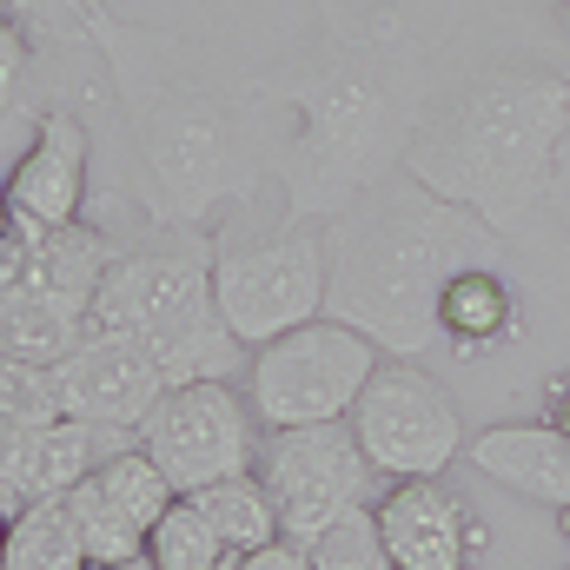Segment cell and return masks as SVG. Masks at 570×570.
<instances>
[{"label": "cell", "mask_w": 570, "mask_h": 570, "mask_svg": "<svg viewBox=\"0 0 570 570\" xmlns=\"http://www.w3.org/2000/svg\"><path fill=\"white\" fill-rule=\"evenodd\" d=\"M107 94L127 127V186L140 226L219 233L259 186H273V114L266 87L226 73L193 40H166L114 20H87Z\"/></svg>", "instance_id": "6da1fadb"}, {"label": "cell", "mask_w": 570, "mask_h": 570, "mask_svg": "<svg viewBox=\"0 0 570 570\" xmlns=\"http://www.w3.org/2000/svg\"><path fill=\"white\" fill-rule=\"evenodd\" d=\"M273 114V179L285 219H338L358 193L405 173V146L425 114V80L392 27L318 20L266 87Z\"/></svg>", "instance_id": "7a4b0ae2"}, {"label": "cell", "mask_w": 570, "mask_h": 570, "mask_svg": "<svg viewBox=\"0 0 570 570\" xmlns=\"http://www.w3.org/2000/svg\"><path fill=\"white\" fill-rule=\"evenodd\" d=\"M325 318L365 332L385 358L438 352V298L464 266L504 259L511 239H498L464 206L425 193L412 173L379 179L358 193L338 219H325Z\"/></svg>", "instance_id": "3957f363"}, {"label": "cell", "mask_w": 570, "mask_h": 570, "mask_svg": "<svg viewBox=\"0 0 570 570\" xmlns=\"http://www.w3.org/2000/svg\"><path fill=\"white\" fill-rule=\"evenodd\" d=\"M570 134V73L558 67H484L444 94H431L405 173L484 219L498 239H511L524 219L544 213L558 146Z\"/></svg>", "instance_id": "277c9868"}, {"label": "cell", "mask_w": 570, "mask_h": 570, "mask_svg": "<svg viewBox=\"0 0 570 570\" xmlns=\"http://www.w3.org/2000/svg\"><path fill=\"white\" fill-rule=\"evenodd\" d=\"M325 226L285 219L266 233H213V305L226 332L259 352L285 332L325 318Z\"/></svg>", "instance_id": "5b68a950"}, {"label": "cell", "mask_w": 570, "mask_h": 570, "mask_svg": "<svg viewBox=\"0 0 570 570\" xmlns=\"http://www.w3.org/2000/svg\"><path fill=\"white\" fill-rule=\"evenodd\" d=\"M206 318H219V305H213V233L153 226V233H134L114 246L107 279L94 292V332H127L146 352H159Z\"/></svg>", "instance_id": "8992f818"}, {"label": "cell", "mask_w": 570, "mask_h": 570, "mask_svg": "<svg viewBox=\"0 0 570 570\" xmlns=\"http://www.w3.org/2000/svg\"><path fill=\"white\" fill-rule=\"evenodd\" d=\"M379 345L338 318H312L298 332H285L273 345H259L246 358V405L259 431H298V425H332V419H352L358 392L372 385L379 372Z\"/></svg>", "instance_id": "52a82bcc"}, {"label": "cell", "mask_w": 570, "mask_h": 570, "mask_svg": "<svg viewBox=\"0 0 570 570\" xmlns=\"http://www.w3.org/2000/svg\"><path fill=\"white\" fill-rule=\"evenodd\" d=\"M352 438L372 458V471L385 484H412V478H444L451 464H464V412L444 392V379H431L419 358H379L372 385L352 405Z\"/></svg>", "instance_id": "ba28073f"}, {"label": "cell", "mask_w": 570, "mask_h": 570, "mask_svg": "<svg viewBox=\"0 0 570 570\" xmlns=\"http://www.w3.org/2000/svg\"><path fill=\"white\" fill-rule=\"evenodd\" d=\"M279 504V538L285 544H312L325 524H338L358 504L385 498V478L372 471V458L358 451V438L345 419L332 425H298V431H266L259 438V464H253Z\"/></svg>", "instance_id": "9c48e42d"}, {"label": "cell", "mask_w": 570, "mask_h": 570, "mask_svg": "<svg viewBox=\"0 0 570 570\" xmlns=\"http://www.w3.org/2000/svg\"><path fill=\"white\" fill-rule=\"evenodd\" d=\"M259 419L246 405V392L233 379H206V385H173L140 425V451L166 471V484L179 498L239 478L259 464Z\"/></svg>", "instance_id": "30bf717a"}, {"label": "cell", "mask_w": 570, "mask_h": 570, "mask_svg": "<svg viewBox=\"0 0 570 570\" xmlns=\"http://www.w3.org/2000/svg\"><path fill=\"white\" fill-rule=\"evenodd\" d=\"M87 193H94V127L73 100L53 94V107L33 120L27 146L7 159V199L27 226L60 233V226H80Z\"/></svg>", "instance_id": "8fae6325"}, {"label": "cell", "mask_w": 570, "mask_h": 570, "mask_svg": "<svg viewBox=\"0 0 570 570\" xmlns=\"http://www.w3.org/2000/svg\"><path fill=\"white\" fill-rule=\"evenodd\" d=\"M166 392H173V385H166L159 358L146 352L140 338H127V332H87V338L53 365L60 419H80V425L140 431L146 412H153Z\"/></svg>", "instance_id": "7c38bea8"}, {"label": "cell", "mask_w": 570, "mask_h": 570, "mask_svg": "<svg viewBox=\"0 0 570 570\" xmlns=\"http://www.w3.org/2000/svg\"><path fill=\"white\" fill-rule=\"evenodd\" d=\"M140 431L80 425V419H40V425H0V511L20 518L27 504L67 498L87 484L107 458L134 451Z\"/></svg>", "instance_id": "4fadbf2b"}, {"label": "cell", "mask_w": 570, "mask_h": 570, "mask_svg": "<svg viewBox=\"0 0 570 570\" xmlns=\"http://www.w3.org/2000/svg\"><path fill=\"white\" fill-rule=\"evenodd\" d=\"M372 511H379V538L392 551V570H464L484 551L478 511L444 478L385 484V498Z\"/></svg>", "instance_id": "5bb4252c"}, {"label": "cell", "mask_w": 570, "mask_h": 570, "mask_svg": "<svg viewBox=\"0 0 570 570\" xmlns=\"http://www.w3.org/2000/svg\"><path fill=\"white\" fill-rule=\"evenodd\" d=\"M464 464L484 484H498V491H511V498H524V504H538L551 518L570 511V438L551 431L544 419H518V425L478 431L464 444Z\"/></svg>", "instance_id": "9a60e30c"}, {"label": "cell", "mask_w": 570, "mask_h": 570, "mask_svg": "<svg viewBox=\"0 0 570 570\" xmlns=\"http://www.w3.org/2000/svg\"><path fill=\"white\" fill-rule=\"evenodd\" d=\"M518 332H524V292H518V273H511V253L484 259V266H464L444 285V298H438V352L444 358L478 365V358L504 352Z\"/></svg>", "instance_id": "2e32d148"}, {"label": "cell", "mask_w": 570, "mask_h": 570, "mask_svg": "<svg viewBox=\"0 0 570 570\" xmlns=\"http://www.w3.org/2000/svg\"><path fill=\"white\" fill-rule=\"evenodd\" d=\"M94 325L53 298H33V292H0V358L13 365H33V372H53Z\"/></svg>", "instance_id": "e0dca14e"}, {"label": "cell", "mask_w": 570, "mask_h": 570, "mask_svg": "<svg viewBox=\"0 0 570 570\" xmlns=\"http://www.w3.org/2000/svg\"><path fill=\"white\" fill-rule=\"evenodd\" d=\"M193 504L206 511V524L219 531V544H226L233 558H253V551L279 544V504H273V491H266V478H259V471L219 478V484L193 491Z\"/></svg>", "instance_id": "ac0fdd59"}, {"label": "cell", "mask_w": 570, "mask_h": 570, "mask_svg": "<svg viewBox=\"0 0 570 570\" xmlns=\"http://www.w3.org/2000/svg\"><path fill=\"white\" fill-rule=\"evenodd\" d=\"M0 570H94V564H87V544H80V531H73V511H67V498L27 504V511L7 524Z\"/></svg>", "instance_id": "d6986e66"}, {"label": "cell", "mask_w": 570, "mask_h": 570, "mask_svg": "<svg viewBox=\"0 0 570 570\" xmlns=\"http://www.w3.org/2000/svg\"><path fill=\"white\" fill-rule=\"evenodd\" d=\"M67 511H73V531H80V544H87V564H127V558H146V531L87 478V484H73L67 491Z\"/></svg>", "instance_id": "ffe728a7"}, {"label": "cell", "mask_w": 570, "mask_h": 570, "mask_svg": "<svg viewBox=\"0 0 570 570\" xmlns=\"http://www.w3.org/2000/svg\"><path fill=\"white\" fill-rule=\"evenodd\" d=\"M146 558L159 570H219L233 564V551L219 544V531L206 524V511L193 504V498H179L153 531H146Z\"/></svg>", "instance_id": "44dd1931"}, {"label": "cell", "mask_w": 570, "mask_h": 570, "mask_svg": "<svg viewBox=\"0 0 570 570\" xmlns=\"http://www.w3.org/2000/svg\"><path fill=\"white\" fill-rule=\"evenodd\" d=\"M94 484H100V491H107V498H114V504L140 524V531H153V524L179 504V491L166 484V471L146 458L140 444H134V451H120V458H107V464L94 471Z\"/></svg>", "instance_id": "7402d4cb"}, {"label": "cell", "mask_w": 570, "mask_h": 570, "mask_svg": "<svg viewBox=\"0 0 570 570\" xmlns=\"http://www.w3.org/2000/svg\"><path fill=\"white\" fill-rule=\"evenodd\" d=\"M305 564L312 570H392V551H385V538H379V511L358 504V511H345L338 524H325V531L305 544Z\"/></svg>", "instance_id": "603a6c76"}, {"label": "cell", "mask_w": 570, "mask_h": 570, "mask_svg": "<svg viewBox=\"0 0 570 570\" xmlns=\"http://www.w3.org/2000/svg\"><path fill=\"white\" fill-rule=\"evenodd\" d=\"M0 13L40 53H53V47H87V20L100 13V0H0Z\"/></svg>", "instance_id": "cb8c5ba5"}, {"label": "cell", "mask_w": 570, "mask_h": 570, "mask_svg": "<svg viewBox=\"0 0 570 570\" xmlns=\"http://www.w3.org/2000/svg\"><path fill=\"white\" fill-rule=\"evenodd\" d=\"M538 419H544L551 431H564V438H570V365L544 379V392H538Z\"/></svg>", "instance_id": "d4e9b609"}, {"label": "cell", "mask_w": 570, "mask_h": 570, "mask_svg": "<svg viewBox=\"0 0 570 570\" xmlns=\"http://www.w3.org/2000/svg\"><path fill=\"white\" fill-rule=\"evenodd\" d=\"M544 213L558 219V233H564V246H570V134H564V146H558V173H551V199H544Z\"/></svg>", "instance_id": "484cf974"}, {"label": "cell", "mask_w": 570, "mask_h": 570, "mask_svg": "<svg viewBox=\"0 0 570 570\" xmlns=\"http://www.w3.org/2000/svg\"><path fill=\"white\" fill-rule=\"evenodd\" d=\"M233 570H312V564H305V551H298V544H285V538H279V544H266V551L239 558Z\"/></svg>", "instance_id": "4316f807"}, {"label": "cell", "mask_w": 570, "mask_h": 570, "mask_svg": "<svg viewBox=\"0 0 570 570\" xmlns=\"http://www.w3.org/2000/svg\"><path fill=\"white\" fill-rule=\"evenodd\" d=\"M100 570H159L153 558H127V564H100Z\"/></svg>", "instance_id": "83f0119b"}, {"label": "cell", "mask_w": 570, "mask_h": 570, "mask_svg": "<svg viewBox=\"0 0 570 570\" xmlns=\"http://www.w3.org/2000/svg\"><path fill=\"white\" fill-rule=\"evenodd\" d=\"M551 13H558V20H564V33H570V0H558V7H551Z\"/></svg>", "instance_id": "f1b7e54d"}, {"label": "cell", "mask_w": 570, "mask_h": 570, "mask_svg": "<svg viewBox=\"0 0 570 570\" xmlns=\"http://www.w3.org/2000/svg\"><path fill=\"white\" fill-rule=\"evenodd\" d=\"M7 524H13V518H7V511H0V551H7Z\"/></svg>", "instance_id": "f546056e"}, {"label": "cell", "mask_w": 570, "mask_h": 570, "mask_svg": "<svg viewBox=\"0 0 570 570\" xmlns=\"http://www.w3.org/2000/svg\"><path fill=\"white\" fill-rule=\"evenodd\" d=\"M558 524H564V544H570V511H564V518H558Z\"/></svg>", "instance_id": "4dcf8cb0"}, {"label": "cell", "mask_w": 570, "mask_h": 570, "mask_svg": "<svg viewBox=\"0 0 570 570\" xmlns=\"http://www.w3.org/2000/svg\"><path fill=\"white\" fill-rule=\"evenodd\" d=\"M233 564H239V558H233ZM233 564H219V570H233Z\"/></svg>", "instance_id": "1f68e13d"}, {"label": "cell", "mask_w": 570, "mask_h": 570, "mask_svg": "<svg viewBox=\"0 0 570 570\" xmlns=\"http://www.w3.org/2000/svg\"><path fill=\"white\" fill-rule=\"evenodd\" d=\"M544 7H558V0H544Z\"/></svg>", "instance_id": "d6a6232c"}]
</instances>
